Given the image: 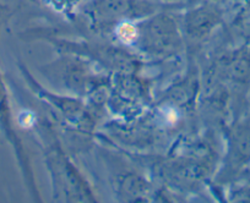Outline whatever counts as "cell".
<instances>
[]
</instances>
